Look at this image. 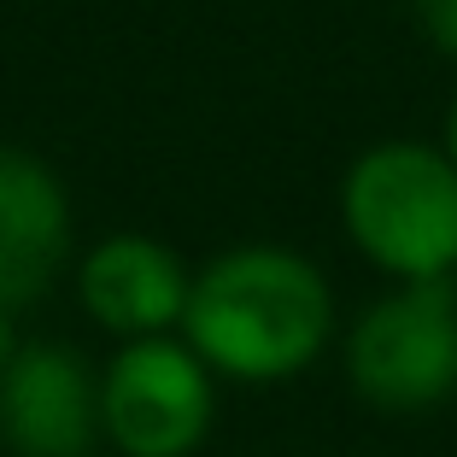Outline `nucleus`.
<instances>
[{"mask_svg":"<svg viewBox=\"0 0 457 457\" xmlns=\"http://www.w3.org/2000/svg\"><path fill=\"white\" fill-rule=\"evenodd\" d=\"M182 328L205 370L235 381H282L323 352L335 299L311 258L287 246H235L194 276Z\"/></svg>","mask_w":457,"mask_h":457,"instance_id":"1","label":"nucleus"},{"mask_svg":"<svg viewBox=\"0 0 457 457\" xmlns=\"http://www.w3.org/2000/svg\"><path fill=\"white\" fill-rule=\"evenodd\" d=\"M346 235L399 282H445L457 264V164L422 141L358 153L340 182Z\"/></svg>","mask_w":457,"mask_h":457,"instance_id":"2","label":"nucleus"},{"mask_svg":"<svg viewBox=\"0 0 457 457\" xmlns=\"http://www.w3.org/2000/svg\"><path fill=\"white\" fill-rule=\"evenodd\" d=\"M346 376L376 411H428L457 393L452 282H404L376 299L346 340Z\"/></svg>","mask_w":457,"mask_h":457,"instance_id":"3","label":"nucleus"},{"mask_svg":"<svg viewBox=\"0 0 457 457\" xmlns=\"http://www.w3.org/2000/svg\"><path fill=\"white\" fill-rule=\"evenodd\" d=\"M100 428L123 457H188L212 428V376L182 340H129L100 381Z\"/></svg>","mask_w":457,"mask_h":457,"instance_id":"4","label":"nucleus"},{"mask_svg":"<svg viewBox=\"0 0 457 457\" xmlns=\"http://www.w3.org/2000/svg\"><path fill=\"white\" fill-rule=\"evenodd\" d=\"M100 434V381L71 346H18L0 370V440L18 457H88Z\"/></svg>","mask_w":457,"mask_h":457,"instance_id":"5","label":"nucleus"},{"mask_svg":"<svg viewBox=\"0 0 457 457\" xmlns=\"http://www.w3.org/2000/svg\"><path fill=\"white\" fill-rule=\"evenodd\" d=\"M77 287L100 328L123 340H164V328H176L188 311L194 276L153 235H106L88 253Z\"/></svg>","mask_w":457,"mask_h":457,"instance_id":"6","label":"nucleus"},{"mask_svg":"<svg viewBox=\"0 0 457 457\" xmlns=\"http://www.w3.org/2000/svg\"><path fill=\"white\" fill-rule=\"evenodd\" d=\"M71 246V205L59 176L24 147H0V311H18L54 282Z\"/></svg>","mask_w":457,"mask_h":457,"instance_id":"7","label":"nucleus"},{"mask_svg":"<svg viewBox=\"0 0 457 457\" xmlns=\"http://www.w3.org/2000/svg\"><path fill=\"white\" fill-rule=\"evenodd\" d=\"M417 18L440 54L457 59V0H417Z\"/></svg>","mask_w":457,"mask_h":457,"instance_id":"8","label":"nucleus"},{"mask_svg":"<svg viewBox=\"0 0 457 457\" xmlns=\"http://www.w3.org/2000/svg\"><path fill=\"white\" fill-rule=\"evenodd\" d=\"M18 358V335H12V311H0V370Z\"/></svg>","mask_w":457,"mask_h":457,"instance_id":"9","label":"nucleus"},{"mask_svg":"<svg viewBox=\"0 0 457 457\" xmlns=\"http://www.w3.org/2000/svg\"><path fill=\"white\" fill-rule=\"evenodd\" d=\"M440 153L457 164V100H452V112H445V147H440Z\"/></svg>","mask_w":457,"mask_h":457,"instance_id":"10","label":"nucleus"}]
</instances>
